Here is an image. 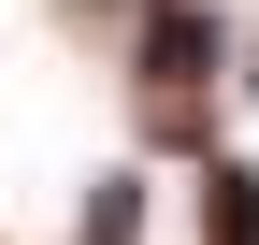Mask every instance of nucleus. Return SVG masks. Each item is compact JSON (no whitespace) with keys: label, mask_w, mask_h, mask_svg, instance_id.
Instances as JSON below:
<instances>
[{"label":"nucleus","mask_w":259,"mask_h":245,"mask_svg":"<svg viewBox=\"0 0 259 245\" xmlns=\"http://www.w3.org/2000/svg\"><path fill=\"white\" fill-rule=\"evenodd\" d=\"M202 231H216V245H259V188H245V173H231V159H216V173H202Z\"/></svg>","instance_id":"nucleus-2"},{"label":"nucleus","mask_w":259,"mask_h":245,"mask_svg":"<svg viewBox=\"0 0 259 245\" xmlns=\"http://www.w3.org/2000/svg\"><path fill=\"white\" fill-rule=\"evenodd\" d=\"M130 202H144V188H101V217H87V245H130Z\"/></svg>","instance_id":"nucleus-3"},{"label":"nucleus","mask_w":259,"mask_h":245,"mask_svg":"<svg viewBox=\"0 0 259 245\" xmlns=\"http://www.w3.org/2000/svg\"><path fill=\"white\" fill-rule=\"evenodd\" d=\"M202 72H216V15H202V0H158V15H144V87H158L173 130L202 115Z\"/></svg>","instance_id":"nucleus-1"}]
</instances>
